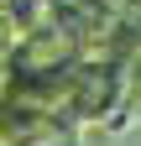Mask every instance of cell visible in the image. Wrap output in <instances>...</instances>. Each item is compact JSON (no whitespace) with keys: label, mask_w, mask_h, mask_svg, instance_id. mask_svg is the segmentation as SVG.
<instances>
[{"label":"cell","mask_w":141,"mask_h":146,"mask_svg":"<svg viewBox=\"0 0 141 146\" xmlns=\"http://www.w3.org/2000/svg\"><path fill=\"white\" fill-rule=\"evenodd\" d=\"M11 146H78V131L73 125H58V120H47V115H37L26 125L21 136H16Z\"/></svg>","instance_id":"obj_1"}]
</instances>
